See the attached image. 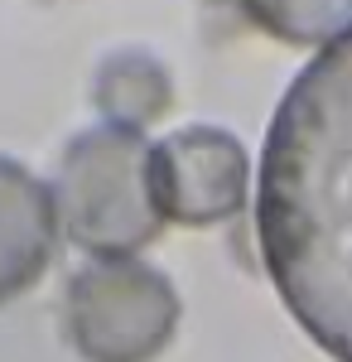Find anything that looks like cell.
<instances>
[{"label":"cell","mask_w":352,"mask_h":362,"mask_svg":"<svg viewBox=\"0 0 352 362\" xmlns=\"http://www.w3.org/2000/svg\"><path fill=\"white\" fill-rule=\"evenodd\" d=\"M256 237L299 329L352 362V34L309 58L275 107Z\"/></svg>","instance_id":"1"},{"label":"cell","mask_w":352,"mask_h":362,"mask_svg":"<svg viewBox=\"0 0 352 362\" xmlns=\"http://www.w3.org/2000/svg\"><path fill=\"white\" fill-rule=\"evenodd\" d=\"M58 227L92 256H131L160 237L150 194V140L121 126H87L63 145L54 169Z\"/></svg>","instance_id":"2"},{"label":"cell","mask_w":352,"mask_h":362,"mask_svg":"<svg viewBox=\"0 0 352 362\" xmlns=\"http://www.w3.org/2000/svg\"><path fill=\"white\" fill-rule=\"evenodd\" d=\"M179 329V290L136 256H92L63 285V334L87 362H155Z\"/></svg>","instance_id":"3"},{"label":"cell","mask_w":352,"mask_h":362,"mask_svg":"<svg viewBox=\"0 0 352 362\" xmlns=\"http://www.w3.org/2000/svg\"><path fill=\"white\" fill-rule=\"evenodd\" d=\"M246 179L251 165L242 140L222 126H179L150 145V194L164 223H227L232 213H242Z\"/></svg>","instance_id":"4"},{"label":"cell","mask_w":352,"mask_h":362,"mask_svg":"<svg viewBox=\"0 0 352 362\" xmlns=\"http://www.w3.org/2000/svg\"><path fill=\"white\" fill-rule=\"evenodd\" d=\"M58 242L54 194L20 160L0 155V305L20 300L49 271Z\"/></svg>","instance_id":"5"},{"label":"cell","mask_w":352,"mask_h":362,"mask_svg":"<svg viewBox=\"0 0 352 362\" xmlns=\"http://www.w3.org/2000/svg\"><path fill=\"white\" fill-rule=\"evenodd\" d=\"M92 102L102 112V126L121 131H145L150 121H160L174 102L169 68L145 49H116L97 63L92 73Z\"/></svg>","instance_id":"6"},{"label":"cell","mask_w":352,"mask_h":362,"mask_svg":"<svg viewBox=\"0 0 352 362\" xmlns=\"http://www.w3.org/2000/svg\"><path fill=\"white\" fill-rule=\"evenodd\" d=\"M242 10L280 44L299 49H328L352 34V0H242Z\"/></svg>","instance_id":"7"}]
</instances>
